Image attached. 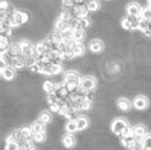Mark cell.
Segmentation results:
<instances>
[{"instance_id":"16","label":"cell","mask_w":151,"mask_h":150,"mask_svg":"<svg viewBox=\"0 0 151 150\" xmlns=\"http://www.w3.org/2000/svg\"><path fill=\"white\" fill-rule=\"evenodd\" d=\"M56 87H58V86H56V84H55V82H52V81H45L44 82V86H42L44 91L46 92L47 95H50V94H54Z\"/></svg>"},{"instance_id":"20","label":"cell","mask_w":151,"mask_h":150,"mask_svg":"<svg viewBox=\"0 0 151 150\" xmlns=\"http://www.w3.org/2000/svg\"><path fill=\"white\" fill-rule=\"evenodd\" d=\"M65 131L68 133H74L76 131H78L77 121L76 119H68V122L65 123Z\"/></svg>"},{"instance_id":"43","label":"cell","mask_w":151,"mask_h":150,"mask_svg":"<svg viewBox=\"0 0 151 150\" xmlns=\"http://www.w3.org/2000/svg\"><path fill=\"white\" fill-rule=\"evenodd\" d=\"M86 1H88V0H86Z\"/></svg>"},{"instance_id":"19","label":"cell","mask_w":151,"mask_h":150,"mask_svg":"<svg viewBox=\"0 0 151 150\" xmlns=\"http://www.w3.org/2000/svg\"><path fill=\"white\" fill-rule=\"evenodd\" d=\"M39 119L42 123H45V125H49V123H51L52 121V114L51 112H47V110H42L39 115Z\"/></svg>"},{"instance_id":"34","label":"cell","mask_w":151,"mask_h":150,"mask_svg":"<svg viewBox=\"0 0 151 150\" xmlns=\"http://www.w3.org/2000/svg\"><path fill=\"white\" fill-rule=\"evenodd\" d=\"M62 5L67 8H73L74 6V0H62Z\"/></svg>"},{"instance_id":"24","label":"cell","mask_w":151,"mask_h":150,"mask_svg":"<svg viewBox=\"0 0 151 150\" xmlns=\"http://www.w3.org/2000/svg\"><path fill=\"white\" fill-rule=\"evenodd\" d=\"M49 37H50V39L54 41L55 44H60V43H63V41H64L63 40V33L59 32L58 30H54V31L50 33V36H49Z\"/></svg>"},{"instance_id":"5","label":"cell","mask_w":151,"mask_h":150,"mask_svg":"<svg viewBox=\"0 0 151 150\" xmlns=\"http://www.w3.org/2000/svg\"><path fill=\"white\" fill-rule=\"evenodd\" d=\"M55 30H58L59 32H65L70 28V19H64V18L59 17L55 22Z\"/></svg>"},{"instance_id":"17","label":"cell","mask_w":151,"mask_h":150,"mask_svg":"<svg viewBox=\"0 0 151 150\" xmlns=\"http://www.w3.org/2000/svg\"><path fill=\"white\" fill-rule=\"evenodd\" d=\"M90 27H91V21L88 19V17H85V18H80L78 19V26L76 30H83V31H86Z\"/></svg>"},{"instance_id":"38","label":"cell","mask_w":151,"mask_h":150,"mask_svg":"<svg viewBox=\"0 0 151 150\" xmlns=\"http://www.w3.org/2000/svg\"><path fill=\"white\" fill-rule=\"evenodd\" d=\"M59 110H60L59 104H52V105H50V112L51 113H59Z\"/></svg>"},{"instance_id":"30","label":"cell","mask_w":151,"mask_h":150,"mask_svg":"<svg viewBox=\"0 0 151 150\" xmlns=\"http://www.w3.org/2000/svg\"><path fill=\"white\" fill-rule=\"evenodd\" d=\"M149 26H150V21L147 19H143V18H141V21H139V28L141 31H146V30H149Z\"/></svg>"},{"instance_id":"39","label":"cell","mask_w":151,"mask_h":150,"mask_svg":"<svg viewBox=\"0 0 151 150\" xmlns=\"http://www.w3.org/2000/svg\"><path fill=\"white\" fill-rule=\"evenodd\" d=\"M86 99L90 100V102H93V99H95V92H93V90L92 91L86 92Z\"/></svg>"},{"instance_id":"32","label":"cell","mask_w":151,"mask_h":150,"mask_svg":"<svg viewBox=\"0 0 151 150\" xmlns=\"http://www.w3.org/2000/svg\"><path fill=\"white\" fill-rule=\"evenodd\" d=\"M45 132L44 133H33V137H32V140L35 141V142H42L45 140Z\"/></svg>"},{"instance_id":"27","label":"cell","mask_w":151,"mask_h":150,"mask_svg":"<svg viewBox=\"0 0 151 150\" xmlns=\"http://www.w3.org/2000/svg\"><path fill=\"white\" fill-rule=\"evenodd\" d=\"M64 86H65V89L68 90L69 94H73L74 91H77V90L80 89V85L73 84V82H64Z\"/></svg>"},{"instance_id":"2","label":"cell","mask_w":151,"mask_h":150,"mask_svg":"<svg viewBox=\"0 0 151 150\" xmlns=\"http://www.w3.org/2000/svg\"><path fill=\"white\" fill-rule=\"evenodd\" d=\"M21 45V49H22V57H24L26 59L31 58V57H35L36 53H35V46L31 45V43H28V41H21L19 43Z\"/></svg>"},{"instance_id":"7","label":"cell","mask_w":151,"mask_h":150,"mask_svg":"<svg viewBox=\"0 0 151 150\" xmlns=\"http://www.w3.org/2000/svg\"><path fill=\"white\" fill-rule=\"evenodd\" d=\"M132 104H133V107L137 110H143V109H146L147 108V105H149V100H147L145 96L138 95V96H136V99L133 100V103Z\"/></svg>"},{"instance_id":"37","label":"cell","mask_w":151,"mask_h":150,"mask_svg":"<svg viewBox=\"0 0 151 150\" xmlns=\"http://www.w3.org/2000/svg\"><path fill=\"white\" fill-rule=\"evenodd\" d=\"M131 135H132V128H131L129 126H128L127 128L123 131V133L120 135V137H127V136H131Z\"/></svg>"},{"instance_id":"22","label":"cell","mask_w":151,"mask_h":150,"mask_svg":"<svg viewBox=\"0 0 151 150\" xmlns=\"http://www.w3.org/2000/svg\"><path fill=\"white\" fill-rule=\"evenodd\" d=\"M85 5L88 12H96L100 8V1L99 0H88V1H86Z\"/></svg>"},{"instance_id":"44","label":"cell","mask_w":151,"mask_h":150,"mask_svg":"<svg viewBox=\"0 0 151 150\" xmlns=\"http://www.w3.org/2000/svg\"><path fill=\"white\" fill-rule=\"evenodd\" d=\"M19 150H22V149H19Z\"/></svg>"},{"instance_id":"35","label":"cell","mask_w":151,"mask_h":150,"mask_svg":"<svg viewBox=\"0 0 151 150\" xmlns=\"http://www.w3.org/2000/svg\"><path fill=\"white\" fill-rule=\"evenodd\" d=\"M122 27L124 28V30H132V26H131V23H129V21L127 19L126 17L122 19Z\"/></svg>"},{"instance_id":"15","label":"cell","mask_w":151,"mask_h":150,"mask_svg":"<svg viewBox=\"0 0 151 150\" xmlns=\"http://www.w3.org/2000/svg\"><path fill=\"white\" fill-rule=\"evenodd\" d=\"M45 123H42L39 119V121H35L31 125V130H32V132L33 133H44L45 132Z\"/></svg>"},{"instance_id":"3","label":"cell","mask_w":151,"mask_h":150,"mask_svg":"<svg viewBox=\"0 0 151 150\" xmlns=\"http://www.w3.org/2000/svg\"><path fill=\"white\" fill-rule=\"evenodd\" d=\"M96 86V80L91 76H86V77H82V81L80 84V87L83 90V91L88 92V91H92Z\"/></svg>"},{"instance_id":"28","label":"cell","mask_w":151,"mask_h":150,"mask_svg":"<svg viewBox=\"0 0 151 150\" xmlns=\"http://www.w3.org/2000/svg\"><path fill=\"white\" fill-rule=\"evenodd\" d=\"M21 145L16 141H6L5 144V150H19Z\"/></svg>"},{"instance_id":"25","label":"cell","mask_w":151,"mask_h":150,"mask_svg":"<svg viewBox=\"0 0 151 150\" xmlns=\"http://www.w3.org/2000/svg\"><path fill=\"white\" fill-rule=\"evenodd\" d=\"M85 39V31L83 30H73V40L77 43H81Z\"/></svg>"},{"instance_id":"14","label":"cell","mask_w":151,"mask_h":150,"mask_svg":"<svg viewBox=\"0 0 151 150\" xmlns=\"http://www.w3.org/2000/svg\"><path fill=\"white\" fill-rule=\"evenodd\" d=\"M122 145L124 148H128V149H132L134 146V144L137 142V138H136L133 135H131V136H127V137H122Z\"/></svg>"},{"instance_id":"26","label":"cell","mask_w":151,"mask_h":150,"mask_svg":"<svg viewBox=\"0 0 151 150\" xmlns=\"http://www.w3.org/2000/svg\"><path fill=\"white\" fill-rule=\"evenodd\" d=\"M142 146L143 150H151V133H147L145 137L142 138Z\"/></svg>"},{"instance_id":"33","label":"cell","mask_w":151,"mask_h":150,"mask_svg":"<svg viewBox=\"0 0 151 150\" xmlns=\"http://www.w3.org/2000/svg\"><path fill=\"white\" fill-rule=\"evenodd\" d=\"M58 97H56L54 94H50V95H47V104L49 105H52V104H58Z\"/></svg>"},{"instance_id":"10","label":"cell","mask_w":151,"mask_h":150,"mask_svg":"<svg viewBox=\"0 0 151 150\" xmlns=\"http://www.w3.org/2000/svg\"><path fill=\"white\" fill-rule=\"evenodd\" d=\"M90 50L95 54H99L104 50V43L100 39H93L90 43Z\"/></svg>"},{"instance_id":"6","label":"cell","mask_w":151,"mask_h":150,"mask_svg":"<svg viewBox=\"0 0 151 150\" xmlns=\"http://www.w3.org/2000/svg\"><path fill=\"white\" fill-rule=\"evenodd\" d=\"M64 81L65 82H73V84L80 85L82 81V77L80 76V73L76 72V71H68V72L64 74Z\"/></svg>"},{"instance_id":"1","label":"cell","mask_w":151,"mask_h":150,"mask_svg":"<svg viewBox=\"0 0 151 150\" xmlns=\"http://www.w3.org/2000/svg\"><path fill=\"white\" fill-rule=\"evenodd\" d=\"M10 19H12V25H13V28H14V27H18V26L27 23L29 17L26 12H22V10L16 9L12 14H10Z\"/></svg>"},{"instance_id":"40","label":"cell","mask_w":151,"mask_h":150,"mask_svg":"<svg viewBox=\"0 0 151 150\" xmlns=\"http://www.w3.org/2000/svg\"><path fill=\"white\" fill-rule=\"evenodd\" d=\"M129 150H143V146H142V142L141 141H137L134 144V146L132 149H129Z\"/></svg>"},{"instance_id":"11","label":"cell","mask_w":151,"mask_h":150,"mask_svg":"<svg viewBox=\"0 0 151 150\" xmlns=\"http://www.w3.org/2000/svg\"><path fill=\"white\" fill-rule=\"evenodd\" d=\"M62 144H63L64 148L70 149L76 145V138L72 133H67V135H64L63 138H62Z\"/></svg>"},{"instance_id":"18","label":"cell","mask_w":151,"mask_h":150,"mask_svg":"<svg viewBox=\"0 0 151 150\" xmlns=\"http://www.w3.org/2000/svg\"><path fill=\"white\" fill-rule=\"evenodd\" d=\"M85 54V46L82 45V43H76L73 44V55L76 57H82Z\"/></svg>"},{"instance_id":"9","label":"cell","mask_w":151,"mask_h":150,"mask_svg":"<svg viewBox=\"0 0 151 150\" xmlns=\"http://www.w3.org/2000/svg\"><path fill=\"white\" fill-rule=\"evenodd\" d=\"M142 13V8L141 5H138L137 3H129L127 6V14L129 16H134V17H139Z\"/></svg>"},{"instance_id":"23","label":"cell","mask_w":151,"mask_h":150,"mask_svg":"<svg viewBox=\"0 0 151 150\" xmlns=\"http://www.w3.org/2000/svg\"><path fill=\"white\" fill-rule=\"evenodd\" d=\"M126 18L129 21V23L132 26V30L139 28V21H141V16H139V17H134V16H129V14H127Z\"/></svg>"},{"instance_id":"12","label":"cell","mask_w":151,"mask_h":150,"mask_svg":"<svg viewBox=\"0 0 151 150\" xmlns=\"http://www.w3.org/2000/svg\"><path fill=\"white\" fill-rule=\"evenodd\" d=\"M116 105H118V108L120 110L128 112V110H131V108L133 104H132L128 99H126V97H120V99H118V102H116Z\"/></svg>"},{"instance_id":"21","label":"cell","mask_w":151,"mask_h":150,"mask_svg":"<svg viewBox=\"0 0 151 150\" xmlns=\"http://www.w3.org/2000/svg\"><path fill=\"white\" fill-rule=\"evenodd\" d=\"M77 126H78V131H83L88 127V119L85 117V115H80L77 119Z\"/></svg>"},{"instance_id":"31","label":"cell","mask_w":151,"mask_h":150,"mask_svg":"<svg viewBox=\"0 0 151 150\" xmlns=\"http://www.w3.org/2000/svg\"><path fill=\"white\" fill-rule=\"evenodd\" d=\"M91 103L92 102H90V100H87L85 97V99L81 102V110H87V109H90V108H91Z\"/></svg>"},{"instance_id":"36","label":"cell","mask_w":151,"mask_h":150,"mask_svg":"<svg viewBox=\"0 0 151 150\" xmlns=\"http://www.w3.org/2000/svg\"><path fill=\"white\" fill-rule=\"evenodd\" d=\"M9 9V3L8 0H1V3H0V10H8Z\"/></svg>"},{"instance_id":"42","label":"cell","mask_w":151,"mask_h":150,"mask_svg":"<svg viewBox=\"0 0 151 150\" xmlns=\"http://www.w3.org/2000/svg\"><path fill=\"white\" fill-rule=\"evenodd\" d=\"M29 150H36V149H35V148H32V149H29Z\"/></svg>"},{"instance_id":"41","label":"cell","mask_w":151,"mask_h":150,"mask_svg":"<svg viewBox=\"0 0 151 150\" xmlns=\"http://www.w3.org/2000/svg\"><path fill=\"white\" fill-rule=\"evenodd\" d=\"M149 4H150V6H151V0H149Z\"/></svg>"},{"instance_id":"4","label":"cell","mask_w":151,"mask_h":150,"mask_svg":"<svg viewBox=\"0 0 151 150\" xmlns=\"http://www.w3.org/2000/svg\"><path fill=\"white\" fill-rule=\"evenodd\" d=\"M127 127H128V123L124 121V119H122V118L115 119V121L111 123V131H113V133L118 135V136H120V135L123 133V131L126 130Z\"/></svg>"},{"instance_id":"29","label":"cell","mask_w":151,"mask_h":150,"mask_svg":"<svg viewBox=\"0 0 151 150\" xmlns=\"http://www.w3.org/2000/svg\"><path fill=\"white\" fill-rule=\"evenodd\" d=\"M141 18H143V19H147V21H151V6L150 5L142 9Z\"/></svg>"},{"instance_id":"13","label":"cell","mask_w":151,"mask_h":150,"mask_svg":"<svg viewBox=\"0 0 151 150\" xmlns=\"http://www.w3.org/2000/svg\"><path fill=\"white\" fill-rule=\"evenodd\" d=\"M1 76H3L4 80L10 81V80H13V78H14V76H16V71H14L13 67H9L8 66L6 68L1 69Z\"/></svg>"},{"instance_id":"8","label":"cell","mask_w":151,"mask_h":150,"mask_svg":"<svg viewBox=\"0 0 151 150\" xmlns=\"http://www.w3.org/2000/svg\"><path fill=\"white\" fill-rule=\"evenodd\" d=\"M132 135L137 138V141H142V138L146 136L147 132H146V127L143 125H137L132 128Z\"/></svg>"}]
</instances>
